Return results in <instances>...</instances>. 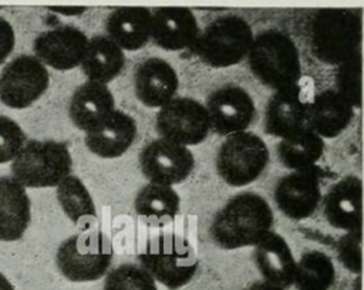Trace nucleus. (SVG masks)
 Instances as JSON below:
<instances>
[{
    "mask_svg": "<svg viewBox=\"0 0 364 290\" xmlns=\"http://www.w3.org/2000/svg\"><path fill=\"white\" fill-rule=\"evenodd\" d=\"M112 256L111 240L100 230L85 229L60 245L55 263L70 281H94L107 274Z\"/></svg>",
    "mask_w": 364,
    "mask_h": 290,
    "instance_id": "0eeeda50",
    "label": "nucleus"
},
{
    "mask_svg": "<svg viewBox=\"0 0 364 290\" xmlns=\"http://www.w3.org/2000/svg\"><path fill=\"white\" fill-rule=\"evenodd\" d=\"M142 175L151 182L172 186L185 181L195 166L193 154L188 146L165 138L146 144L138 156Z\"/></svg>",
    "mask_w": 364,
    "mask_h": 290,
    "instance_id": "9b49d317",
    "label": "nucleus"
},
{
    "mask_svg": "<svg viewBox=\"0 0 364 290\" xmlns=\"http://www.w3.org/2000/svg\"><path fill=\"white\" fill-rule=\"evenodd\" d=\"M311 97L309 82H301V80L294 85L274 91L264 109V132L283 139L306 128L307 107Z\"/></svg>",
    "mask_w": 364,
    "mask_h": 290,
    "instance_id": "ddd939ff",
    "label": "nucleus"
},
{
    "mask_svg": "<svg viewBox=\"0 0 364 290\" xmlns=\"http://www.w3.org/2000/svg\"><path fill=\"white\" fill-rule=\"evenodd\" d=\"M361 71L363 57L361 51L355 53L346 61L337 65L334 81L336 91L353 107H361Z\"/></svg>",
    "mask_w": 364,
    "mask_h": 290,
    "instance_id": "c756f323",
    "label": "nucleus"
},
{
    "mask_svg": "<svg viewBox=\"0 0 364 290\" xmlns=\"http://www.w3.org/2000/svg\"><path fill=\"white\" fill-rule=\"evenodd\" d=\"M326 220L336 229L353 232L363 225V182L355 175L337 181L323 198Z\"/></svg>",
    "mask_w": 364,
    "mask_h": 290,
    "instance_id": "a211bd4d",
    "label": "nucleus"
},
{
    "mask_svg": "<svg viewBox=\"0 0 364 290\" xmlns=\"http://www.w3.org/2000/svg\"><path fill=\"white\" fill-rule=\"evenodd\" d=\"M155 129L159 138L191 146L206 139L210 128L202 102L189 97H175L156 112Z\"/></svg>",
    "mask_w": 364,
    "mask_h": 290,
    "instance_id": "1a4fd4ad",
    "label": "nucleus"
},
{
    "mask_svg": "<svg viewBox=\"0 0 364 290\" xmlns=\"http://www.w3.org/2000/svg\"><path fill=\"white\" fill-rule=\"evenodd\" d=\"M269 162V148L256 134H230L220 144L216 171L230 186H245L256 181Z\"/></svg>",
    "mask_w": 364,
    "mask_h": 290,
    "instance_id": "6e6552de",
    "label": "nucleus"
},
{
    "mask_svg": "<svg viewBox=\"0 0 364 290\" xmlns=\"http://www.w3.org/2000/svg\"><path fill=\"white\" fill-rule=\"evenodd\" d=\"M51 11L60 13L63 16H81L87 7L84 6H58V7H50Z\"/></svg>",
    "mask_w": 364,
    "mask_h": 290,
    "instance_id": "f704fd0d",
    "label": "nucleus"
},
{
    "mask_svg": "<svg viewBox=\"0 0 364 290\" xmlns=\"http://www.w3.org/2000/svg\"><path fill=\"white\" fill-rule=\"evenodd\" d=\"M324 139L307 127L301 131L280 139L276 146L280 163L291 171L310 169L321 158Z\"/></svg>",
    "mask_w": 364,
    "mask_h": 290,
    "instance_id": "bb28decb",
    "label": "nucleus"
},
{
    "mask_svg": "<svg viewBox=\"0 0 364 290\" xmlns=\"http://www.w3.org/2000/svg\"><path fill=\"white\" fill-rule=\"evenodd\" d=\"M361 242H363V232L353 230L347 232L341 236L336 245V252L338 260L343 266L353 273L360 274L361 272Z\"/></svg>",
    "mask_w": 364,
    "mask_h": 290,
    "instance_id": "473e14b6",
    "label": "nucleus"
},
{
    "mask_svg": "<svg viewBox=\"0 0 364 290\" xmlns=\"http://www.w3.org/2000/svg\"><path fill=\"white\" fill-rule=\"evenodd\" d=\"M104 290H158V287L144 267L124 263L107 272Z\"/></svg>",
    "mask_w": 364,
    "mask_h": 290,
    "instance_id": "7c9ffc66",
    "label": "nucleus"
},
{
    "mask_svg": "<svg viewBox=\"0 0 364 290\" xmlns=\"http://www.w3.org/2000/svg\"><path fill=\"white\" fill-rule=\"evenodd\" d=\"M141 267L169 290L186 286L198 269V257L188 239L175 233H161L152 237L138 253Z\"/></svg>",
    "mask_w": 364,
    "mask_h": 290,
    "instance_id": "20e7f679",
    "label": "nucleus"
},
{
    "mask_svg": "<svg viewBox=\"0 0 364 290\" xmlns=\"http://www.w3.org/2000/svg\"><path fill=\"white\" fill-rule=\"evenodd\" d=\"M0 290H14L13 284L6 279L3 273H0Z\"/></svg>",
    "mask_w": 364,
    "mask_h": 290,
    "instance_id": "e433bc0d",
    "label": "nucleus"
},
{
    "mask_svg": "<svg viewBox=\"0 0 364 290\" xmlns=\"http://www.w3.org/2000/svg\"><path fill=\"white\" fill-rule=\"evenodd\" d=\"M178 85L175 68L161 57L145 58L134 71L135 95L149 108H162L173 100Z\"/></svg>",
    "mask_w": 364,
    "mask_h": 290,
    "instance_id": "6ab92c4d",
    "label": "nucleus"
},
{
    "mask_svg": "<svg viewBox=\"0 0 364 290\" xmlns=\"http://www.w3.org/2000/svg\"><path fill=\"white\" fill-rule=\"evenodd\" d=\"M138 134L135 119L115 109L98 128L85 132L84 142L88 151L101 158H118L134 144Z\"/></svg>",
    "mask_w": 364,
    "mask_h": 290,
    "instance_id": "4be33fe9",
    "label": "nucleus"
},
{
    "mask_svg": "<svg viewBox=\"0 0 364 290\" xmlns=\"http://www.w3.org/2000/svg\"><path fill=\"white\" fill-rule=\"evenodd\" d=\"M26 134L9 117L0 115V163L10 162L26 144Z\"/></svg>",
    "mask_w": 364,
    "mask_h": 290,
    "instance_id": "2f4dec72",
    "label": "nucleus"
},
{
    "mask_svg": "<svg viewBox=\"0 0 364 290\" xmlns=\"http://www.w3.org/2000/svg\"><path fill=\"white\" fill-rule=\"evenodd\" d=\"M363 21L358 10L318 9L309 26L311 54L321 63L338 65L361 51Z\"/></svg>",
    "mask_w": 364,
    "mask_h": 290,
    "instance_id": "f03ea898",
    "label": "nucleus"
},
{
    "mask_svg": "<svg viewBox=\"0 0 364 290\" xmlns=\"http://www.w3.org/2000/svg\"><path fill=\"white\" fill-rule=\"evenodd\" d=\"M80 65L88 81L107 85L122 71L125 54L107 36L97 34L88 38Z\"/></svg>",
    "mask_w": 364,
    "mask_h": 290,
    "instance_id": "393cba45",
    "label": "nucleus"
},
{
    "mask_svg": "<svg viewBox=\"0 0 364 290\" xmlns=\"http://www.w3.org/2000/svg\"><path fill=\"white\" fill-rule=\"evenodd\" d=\"M245 290H282V289L274 287V286H272V284H269V283H266L263 280H257V281L249 284Z\"/></svg>",
    "mask_w": 364,
    "mask_h": 290,
    "instance_id": "c9c22d12",
    "label": "nucleus"
},
{
    "mask_svg": "<svg viewBox=\"0 0 364 290\" xmlns=\"http://www.w3.org/2000/svg\"><path fill=\"white\" fill-rule=\"evenodd\" d=\"M14 30L11 24L0 17V64L10 55L14 47Z\"/></svg>",
    "mask_w": 364,
    "mask_h": 290,
    "instance_id": "72a5a7b5",
    "label": "nucleus"
},
{
    "mask_svg": "<svg viewBox=\"0 0 364 290\" xmlns=\"http://www.w3.org/2000/svg\"><path fill=\"white\" fill-rule=\"evenodd\" d=\"M88 37L74 26H60L40 33L33 50L36 58L58 71H68L81 64Z\"/></svg>",
    "mask_w": 364,
    "mask_h": 290,
    "instance_id": "2eb2a0df",
    "label": "nucleus"
},
{
    "mask_svg": "<svg viewBox=\"0 0 364 290\" xmlns=\"http://www.w3.org/2000/svg\"><path fill=\"white\" fill-rule=\"evenodd\" d=\"M50 75L33 55L11 60L0 74V101L16 109L30 107L48 88Z\"/></svg>",
    "mask_w": 364,
    "mask_h": 290,
    "instance_id": "9d476101",
    "label": "nucleus"
},
{
    "mask_svg": "<svg viewBox=\"0 0 364 290\" xmlns=\"http://www.w3.org/2000/svg\"><path fill=\"white\" fill-rule=\"evenodd\" d=\"M252 74L277 91L301 80V63L296 43L279 30H264L253 37L246 55Z\"/></svg>",
    "mask_w": 364,
    "mask_h": 290,
    "instance_id": "7ed1b4c3",
    "label": "nucleus"
},
{
    "mask_svg": "<svg viewBox=\"0 0 364 290\" xmlns=\"http://www.w3.org/2000/svg\"><path fill=\"white\" fill-rule=\"evenodd\" d=\"M151 40L162 50L191 48L199 34L193 11L181 6H162L151 10Z\"/></svg>",
    "mask_w": 364,
    "mask_h": 290,
    "instance_id": "dca6fc26",
    "label": "nucleus"
},
{
    "mask_svg": "<svg viewBox=\"0 0 364 290\" xmlns=\"http://www.w3.org/2000/svg\"><path fill=\"white\" fill-rule=\"evenodd\" d=\"M253 37V30L243 17L226 14L199 31L191 50L210 67H230L246 58Z\"/></svg>",
    "mask_w": 364,
    "mask_h": 290,
    "instance_id": "39448f33",
    "label": "nucleus"
},
{
    "mask_svg": "<svg viewBox=\"0 0 364 290\" xmlns=\"http://www.w3.org/2000/svg\"><path fill=\"white\" fill-rule=\"evenodd\" d=\"M354 108L333 88L313 94L309 107L306 127L320 138L338 136L351 122Z\"/></svg>",
    "mask_w": 364,
    "mask_h": 290,
    "instance_id": "412c9836",
    "label": "nucleus"
},
{
    "mask_svg": "<svg viewBox=\"0 0 364 290\" xmlns=\"http://www.w3.org/2000/svg\"><path fill=\"white\" fill-rule=\"evenodd\" d=\"M205 108L209 128L222 136L246 131L256 115L253 98L245 88L237 85H225L212 91Z\"/></svg>",
    "mask_w": 364,
    "mask_h": 290,
    "instance_id": "f8f14e48",
    "label": "nucleus"
},
{
    "mask_svg": "<svg viewBox=\"0 0 364 290\" xmlns=\"http://www.w3.org/2000/svg\"><path fill=\"white\" fill-rule=\"evenodd\" d=\"M71 169L70 149L57 141L28 139L11 162L13 179L24 188L57 186Z\"/></svg>",
    "mask_w": 364,
    "mask_h": 290,
    "instance_id": "423d86ee",
    "label": "nucleus"
},
{
    "mask_svg": "<svg viewBox=\"0 0 364 290\" xmlns=\"http://www.w3.org/2000/svg\"><path fill=\"white\" fill-rule=\"evenodd\" d=\"M336 280V267L321 250H307L296 262L293 290H328Z\"/></svg>",
    "mask_w": 364,
    "mask_h": 290,
    "instance_id": "c85d7f7f",
    "label": "nucleus"
},
{
    "mask_svg": "<svg viewBox=\"0 0 364 290\" xmlns=\"http://www.w3.org/2000/svg\"><path fill=\"white\" fill-rule=\"evenodd\" d=\"M30 218V199L26 188L13 178H0V240H18Z\"/></svg>",
    "mask_w": 364,
    "mask_h": 290,
    "instance_id": "b1692460",
    "label": "nucleus"
},
{
    "mask_svg": "<svg viewBox=\"0 0 364 290\" xmlns=\"http://www.w3.org/2000/svg\"><path fill=\"white\" fill-rule=\"evenodd\" d=\"M57 199L68 219L82 230L97 218L95 205L88 189L82 181L74 175L65 176L57 185Z\"/></svg>",
    "mask_w": 364,
    "mask_h": 290,
    "instance_id": "cd10ccee",
    "label": "nucleus"
},
{
    "mask_svg": "<svg viewBox=\"0 0 364 290\" xmlns=\"http://www.w3.org/2000/svg\"><path fill=\"white\" fill-rule=\"evenodd\" d=\"M279 210L293 220L310 218L321 202L320 178L313 168L293 171L279 179L274 188Z\"/></svg>",
    "mask_w": 364,
    "mask_h": 290,
    "instance_id": "4468645a",
    "label": "nucleus"
},
{
    "mask_svg": "<svg viewBox=\"0 0 364 290\" xmlns=\"http://www.w3.org/2000/svg\"><path fill=\"white\" fill-rule=\"evenodd\" d=\"M152 13L144 6H122L105 20L107 37L122 51H136L151 40Z\"/></svg>",
    "mask_w": 364,
    "mask_h": 290,
    "instance_id": "5701e85b",
    "label": "nucleus"
},
{
    "mask_svg": "<svg viewBox=\"0 0 364 290\" xmlns=\"http://www.w3.org/2000/svg\"><path fill=\"white\" fill-rule=\"evenodd\" d=\"M115 111V98L108 85L85 81L71 95L68 114L73 124L90 132L98 128Z\"/></svg>",
    "mask_w": 364,
    "mask_h": 290,
    "instance_id": "aec40b11",
    "label": "nucleus"
},
{
    "mask_svg": "<svg viewBox=\"0 0 364 290\" xmlns=\"http://www.w3.org/2000/svg\"><path fill=\"white\" fill-rule=\"evenodd\" d=\"M270 205L256 192H240L215 215L210 237L222 249L255 246L273 226Z\"/></svg>",
    "mask_w": 364,
    "mask_h": 290,
    "instance_id": "f257e3e1",
    "label": "nucleus"
},
{
    "mask_svg": "<svg viewBox=\"0 0 364 290\" xmlns=\"http://www.w3.org/2000/svg\"><path fill=\"white\" fill-rule=\"evenodd\" d=\"M179 195L172 186L148 182L134 200L136 215L145 218L152 226H162L175 219L179 212Z\"/></svg>",
    "mask_w": 364,
    "mask_h": 290,
    "instance_id": "a878e982",
    "label": "nucleus"
},
{
    "mask_svg": "<svg viewBox=\"0 0 364 290\" xmlns=\"http://www.w3.org/2000/svg\"><path fill=\"white\" fill-rule=\"evenodd\" d=\"M253 247V260L262 280L282 290H293L296 259L287 240L270 230Z\"/></svg>",
    "mask_w": 364,
    "mask_h": 290,
    "instance_id": "f3484780",
    "label": "nucleus"
}]
</instances>
